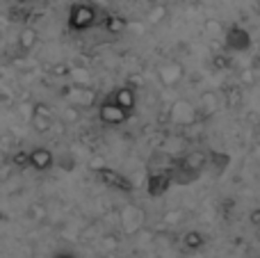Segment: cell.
I'll return each instance as SVG.
<instances>
[{
	"instance_id": "obj_1",
	"label": "cell",
	"mask_w": 260,
	"mask_h": 258,
	"mask_svg": "<svg viewBox=\"0 0 260 258\" xmlns=\"http://www.w3.org/2000/svg\"><path fill=\"white\" fill-rule=\"evenodd\" d=\"M67 23H69V30L85 32V30H89V27L99 25V12H96V7L89 3H73L71 7H69Z\"/></svg>"
},
{
	"instance_id": "obj_2",
	"label": "cell",
	"mask_w": 260,
	"mask_h": 258,
	"mask_svg": "<svg viewBox=\"0 0 260 258\" xmlns=\"http://www.w3.org/2000/svg\"><path fill=\"white\" fill-rule=\"evenodd\" d=\"M96 178H99L101 185L110 187V190H119V192H133L135 190V185L130 183V178H126L123 174H119L117 169L108 167V165L96 172Z\"/></svg>"
},
{
	"instance_id": "obj_3",
	"label": "cell",
	"mask_w": 260,
	"mask_h": 258,
	"mask_svg": "<svg viewBox=\"0 0 260 258\" xmlns=\"http://www.w3.org/2000/svg\"><path fill=\"white\" fill-rule=\"evenodd\" d=\"M224 44L231 53H244L251 48V35L242 25H231L229 30H224Z\"/></svg>"
},
{
	"instance_id": "obj_4",
	"label": "cell",
	"mask_w": 260,
	"mask_h": 258,
	"mask_svg": "<svg viewBox=\"0 0 260 258\" xmlns=\"http://www.w3.org/2000/svg\"><path fill=\"white\" fill-rule=\"evenodd\" d=\"M144 219H146L144 210L137 208V206H133V204L123 206L121 213H119V222H121V229H123V233H128V236H135V233H137L139 229L144 227Z\"/></svg>"
},
{
	"instance_id": "obj_5",
	"label": "cell",
	"mask_w": 260,
	"mask_h": 258,
	"mask_svg": "<svg viewBox=\"0 0 260 258\" xmlns=\"http://www.w3.org/2000/svg\"><path fill=\"white\" fill-rule=\"evenodd\" d=\"M174 183V176H171V169H155V172L148 174L146 178V192L148 197H162Z\"/></svg>"
},
{
	"instance_id": "obj_6",
	"label": "cell",
	"mask_w": 260,
	"mask_h": 258,
	"mask_svg": "<svg viewBox=\"0 0 260 258\" xmlns=\"http://www.w3.org/2000/svg\"><path fill=\"white\" fill-rule=\"evenodd\" d=\"M183 78H185V69L180 67L178 62H165L157 67V80H160V85L167 87V89L178 87L180 82H183Z\"/></svg>"
},
{
	"instance_id": "obj_7",
	"label": "cell",
	"mask_w": 260,
	"mask_h": 258,
	"mask_svg": "<svg viewBox=\"0 0 260 258\" xmlns=\"http://www.w3.org/2000/svg\"><path fill=\"white\" fill-rule=\"evenodd\" d=\"M169 117H171V121L178 123V126H189V123H194V119H197V108H194L187 99H178L171 105Z\"/></svg>"
},
{
	"instance_id": "obj_8",
	"label": "cell",
	"mask_w": 260,
	"mask_h": 258,
	"mask_svg": "<svg viewBox=\"0 0 260 258\" xmlns=\"http://www.w3.org/2000/svg\"><path fill=\"white\" fill-rule=\"evenodd\" d=\"M99 117H101V121L108 123V126H121V123H126L130 119V114L123 112L112 99H108L99 105Z\"/></svg>"
},
{
	"instance_id": "obj_9",
	"label": "cell",
	"mask_w": 260,
	"mask_h": 258,
	"mask_svg": "<svg viewBox=\"0 0 260 258\" xmlns=\"http://www.w3.org/2000/svg\"><path fill=\"white\" fill-rule=\"evenodd\" d=\"M110 99H112L114 103H117L119 108L123 110V112L133 117L135 108H137V91H135L133 87H130V85H121V87H117V89H114L112 94H110Z\"/></svg>"
},
{
	"instance_id": "obj_10",
	"label": "cell",
	"mask_w": 260,
	"mask_h": 258,
	"mask_svg": "<svg viewBox=\"0 0 260 258\" xmlns=\"http://www.w3.org/2000/svg\"><path fill=\"white\" fill-rule=\"evenodd\" d=\"M55 165V155L46 146H37V149L27 151V167L37 169V172H48Z\"/></svg>"
},
{
	"instance_id": "obj_11",
	"label": "cell",
	"mask_w": 260,
	"mask_h": 258,
	"mask_svg": "<svg viewBox=\"0 0 260 258\" xmlns=\"http://www.w3.org/2000/svg\"><path fill=\"white\" fill-rule=\"evenodd\" d=\"M206 165H208V155L203 153V151H192V153H187L183 160H180L178 169H183V172H187L194 176V174H199Z\"/></svg>"
},
{
	"instance_id": "obj_12",
	"label": "cell",
	"mask_w": 260,
	"mask_h": 258,
	"mask_svg": "<svg viewBox=\"0 0 260 258\" xmlns=\"http://www.w3.org/2000/svg\"><path fill=\"white\" fill-rule=\"evenodd\" d=\"M37 39H39V35H37L35 27H25V30H21V35H18V50H21L23 55L30 53V50L37 46Z\"/></svg>"
},
{
	"instance_id": "obj_13",
	"label": "cell",
	"mask_w": 260,
	"mask_h": 258,
	"mask_svg": "<svg viewBox=\"0 0 260 258\" xmlns=\"http://www.w3.org/2000/svg\"><path fill=\"white\" fill-rule=\"evenodd\" d=\"M69 80H71V85H76V87H91V73H89V69L71 67Z\"/></svg>"
},
{
	"instance_id": "obj_14",
	"label": "cell",
	"mask_w": 260,
	"mask_h": 258,
	"mask_svg": "<svg viewBox=\"0 0 260 258\" xmlns=\"http://www.w3.org/2000/svg\"><path fill=\"white\" fill-rule=\"evenodd\" d=\"M167 16H169V7H167L165 3H155L151 9H148L146 23H151V25H157V23L167 21Z\"/></svg>"
},
{
	"instance_id": "obj_15",
	"label": "cell",
	"mask_w": 260,
	"mask_h": 258,
	"mask_svg": "<svg viewBox=\"0 0 260 258\" xmlns=\"http://www.w3.org/2000/svg\"><path fill=\"white\" fill-rule=\"evenodd\" d=\"M183 245H185V249H189V251H199L206 245V236H203L201 231H187L183 236Z\"/></svg>"
},
{
	"instance_id": "obj_16",
	"label": "cell",
	"mask_w": 260,
	"mask_h": 258,
	"mask_svg": "<svg viewBox=\"0 0 260 258\" xmlns=\"http://www.w3.org/2000/svg\"><path fill=\"white\" fill-rule=\"evenodd\" d=\"M30 126H32V131H37V133H48V131H53V117H50V114L32 112Z\"/></svg>"
},
{
	"instance_id": "obj_17",
	"label": "cell",
	"mask_w": 260,
	"mask_h": 258,
	"mask_svg": "<svg viewBox=\"0 0 260 258\" xmlns=\"http://www.w3.org/2000/svg\"><path fill=\"white\" fill-rule=\"evenodd\" d=\"M103 27L110 32V35H119V32H123L128 27V21L123 16H119V14H114V16H108L103 21Z\"/></svg>"
},
{
	"instance_id": "obj_18",
	"label": "cell",
	"mask_w": 260,
	"mask_h": 258,
	"mask_svg": "<svg viewBox=\"0 0 260 258\" xmlns=\"http://www.w3.org/2000/svg\"><path fill=\"white\" fill-rule=\"evenodd\" d=\"M59 119H62V123H78L80 121V108L67 105V108L62 110V114H59Z\"/></svg>"
},
{
	"instance_id": "obj_19",
	"label": "cell",
	"mask_w": 260,
	"mask_h": 258,
	"mask_svg": "<svg viewBox=\"0 0 260 258\" xmlns=\"http://www.w3.org/2000/svg\"><path fill=\"white\" fill-rule=\"evenodd\" d=\"M201 105H203V112H208V114H212V112L219 110V101H217L215 94H203L201 96Z\"/></svg>"
},
{
	"instance_id": "obj_20",
	"label": "cell",
	"mask_w": 260,
	"mask_h": 258,
	"mask_svg": "<svg viewBox=\"0 0 260 258\" xmlns=\"http://www.w3.org/2000/svg\"><path fill=\"white\" fill-rule=\"evenodd\" d=\"M185 217V213L180 208L176 210H169V213H165V217H162V222H165V227H176V224H180Z\"/></svg>"
},
{
	"instance_id": "obj_21",
	"label": "cell",
	"mask_w": 260,
	"mask_h": 258,
	"mask_svg": "<svg viewBox=\"0 0 260 258\" xmlns=\"http://www.w3.org/2000/svg\"><path fill=\"white\" fill-rule=\"evenodd\" d=\"M226 103H229L231 108H238V105L242 103V89H240V87H229V89H226Z\"/></svg>"
},
{
	"instance_id": "obj_22",
	"label": "cell",
	"mask_w": 260,
	"mask_h": 258,
	"mask_svg": "<svg viewBox=\"0 0 260 258\" xmlns=\"http://www.w3.org/2000/svg\"><path fill=\"white\" fill-rule=\"evenodd\" d=\"M203 27H206V32L210 37H224V30H226V27L221 25L217 18H210V21H206V25H203Z\"/></svg>"
},
{
	"instance_id": "obj_23",
	"label": "cell",
	"mask_w": 260,
	"mask_h": 258,
	"mask_svg": "<svg viewBox=\"0 0 260 258\" xmlns=\"http://www.w3.org/2000/svg\"><path fill=\"white\" fill-rule=\"evenodd\" d=\"M119 245H121V238L119 236H114V233H108V236L101 240V247H103L105 251H114V249H119Z\"/></svg>"
},
{
	"instance_id": "obj_24",
	"label": "cell",
	"mask_w": 260,
	"mask_h": 258,
	"mask_svg": "<svg viewBox=\"0 0 260 258\" xmlns=\"http://www.w3.org/2000/svg\"><path fill=\"white\" fill-rule=\"evenodd\" d=\"M210 64L215 71H226V69H231V57H226V55H212Z\"/></svg>"
},
{
	"instance_id": "obj_25",
	"label": "cell",
	"mask_w": 260,
	"mask_h": 258,
	"mask_svg": "<svg viewBox=\"0 0 260 258\" xmlns=\"http://www.w3.org/2000/svg\"><path fill=\"white\" fill-rule=\"evenodd\" d=\"M240 82H242L244 87H253L258 82L256 71H253V69H242V71H240Z\"/></svg>"
},
{
	"instance_id": "obj_26",
	"label": "cell",
	"mask_w": 260,
	"mask_h": 258,
	"mask_svg": "<svg viewBox=\"0 0 260 258\" xmlns=\"http://www.w3.org/2000/svg\"><path fill=\"white\" fill-rule=\"evenodd\" d=\"M69 71H71V67L67 62H57L50 67V76L53 78H69Z\"/></svg>"
},
{
	"instance_id": "obj_27",
	"label": "cell",
	"mask_w": 260,
	"mask_h": 258,
	"mask_svg": "<svg viewBox=\"0 0 260 258\" xmlns=\"http://www.w3.org/2000/svg\"><path fill=\"white\" fill-rule=\"evenodd\" d=\"M30 217L35 219V222H41V219H46V208L41 204H35L30 208Z\"/></svg>"
},
{
	"instance_id": "obj_28",
	"label": "cell",
	"mask_w": 260,
	"mask_h": 258,
	"mask_svg": "<svg viewBox=\"0 0 260 258\" xmlns=\"http://www.w3.org/2000/svg\"><path fill=\"white\" fill-rule=\"evenodd\" d=\"M12 160H14V165H16V167H27V151H18Z\"/></svg>"
},
{
	"instance_id": "obj_29",
	"label": "cell",
	"mask_w": 260,
	"mask_h": 258,
	"mask_svg": "<svg viewBox=\"0 0 260 258\" xmlns=\"http://www.w3.org/2000/svg\"><path fill=\"white\" fill-rule=\"evenodd\" d=\"M101 167H105V160L101 158V155H94V158L89 160V169H91V172H99Z\"/></svg>"
},
{
	"instance_id": "obj_30",
	"label": "cell",
	"mask_w": 260,
	"mask_h": 258,
	"mask_svg": "<svg viewBox=\"0 0 260 258\" xmlns=\"http://www.w3.org/2000/svg\"><path fill=\"white\" fill-rule=\"evenodd\" d=\"M249 222H251L253 227H258V224H260V208H256V210H251V213H249Z\"/></svg>"
},
{
	"instance_id": "obj_31",
	"label": "cell",
	"mask_w": 260,
	"mask_h": 258,
	"mask_svg": "<svg viewBox=\"0 0 260 258\" xmlns=\"http://www.w3.org/2000/svg\"><path fill=\"white\" fill-rule=\"evenodd\" d=\"M21 114H23L25 119H30V117H32V103H27V105L23 103V105H21Z\"/></svg>"
},
{
	"instance_id": "obj_32",
	"label": "cell",
	"mask_w": 260,
	"mask_h": 258,
	"mask_svg": "<svg viewBox=\"0 0 260 258\" xmlns=\"http://www.w3.org/2000/svg\"><path fill=\"white\" fill-rule=\"evenodd\" d=\"M128 85L130 87H133V89H135V85H142V76H130V80H128Z\"/></svg>"
},
{
	"instance_id": "obj_33",
	"label": "cell",
	"mask_w": 260,
	"mask_h": 258,
	"mask_svg": "<svg viewBox=\"0 0 260 258\" xmlns=\"http://www.w3.org/2000/svg\"><path fill=\"white\" fill-rule=\"evenodd\" d=\"M53 258H76L73 254H69V251H62V254H55Z\"/></svg>"
},
{
	"instance_id": "obj_34",
	"label": "cell",
	"mask_w": 260,
	"mask_h": 258,
	"mask_svg": "<svg viewBox=\"0 0 260 258\" xmlns=\"http://www.w3.org/2000/svg\"><path fill=\"white\" fill-rule=\"evenodd\" d=\"M18 3H30V0H18Z\"/></svg>"
},
{
	"instance_id": "obj_35",
	"label": "cell",
	"mask_w": 260,
	"mask_h": 258,
	"mask_svg": "<svg viewBox=\"0 0 260 258\" xmlns=\"http://www.w3.org/2000/svg\"><path fill=\"white\" fill-rule=\"evenodd\" d=\"M103 258H105V256H103Z\"/></svg>"
}]
</instances>
